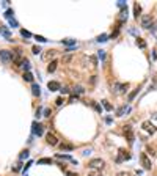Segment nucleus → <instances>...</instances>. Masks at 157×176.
Returning a JSON list of instances; mask_svg holds the SVG:
<instances>
[{"label": "nucleus", "mask_w": 157, "mask_h": 176, "mask_svg": "<svg viewBox=\"0 0 157 176\" xmlns=\"http://www.w3.org/2000/svg\"><path fill=\"white\" fill-rule=\"evenodd\" d=\"M104 165H105V162L102 160V159H93V160H90L88 167L90 168H94V170H102Z\"/></svg>", "instance_id": "obj_1"}, {"label": "nucleus", "mask_w": 157, "mask_h": 176, "mask_svg": "<svg viewBox=\"0 0 157 176\" xmlns=\"http://www.w3.org/2000/svg\"><path fill=\"white\" fill-rule=\"evenodd\" d=\"M140 160H142V165H143V168L145 170H151V160H149V157H148V154L146 152H142L140 154Z\"/></svg>", "instance_id": "obj_2"}, {"label": "nucleus", "mask_w": 157, "mask_h": 176, "mask_svg": "<svg viewBox=\"0 0 157 176\" xmlns=\"http://www.w3.org/2000/svg\"><path fill=\"white\" fill-rule=\"evenodd\" d=\"M46 140H47V143L51 145V146H57V145H58V138H57V135L52 134V132H47V134H46Z\"/></svg>", "instance_id": "obj_3"}, {"label": "nucleus", "mask_w": 157, "mask_h": 176, "mask_svg": "<svg viewBox=\"0 0 157 176\" xmlns=\"http://www.w3.org/2000/svg\"><path fill=\"white\" fill-rule=\"evenodd\" d=\"M142 127L145 129L146 132H149V134H154V132H156V126L152 124L151 121H143L142 123Z\"/></svg>", "instance_id": "obj_4"}, {"label": "nucleus", "mask_w": 157, "mask_h": 176, "mask_svg": "<svg viewBox=\"0 0 157 176\" xmlns=\"http://www.w3.org/2000/svg\"><path fill=\"white\" fill-rule=\"evenodd\" d=\"M0 58H2L3 63H9L13 60L11 52H9V51H0Z\"/></svg>", "instance_id": "obj_5"}, {"label": "nucleus", "mask_w": 157, "mask_h": 176, "mask_svg": "<svg viewBox=\"0 0 157 176\" xmlns=\"http://www.w3.org/2000/svg\"><path fill=\"white\" fill-rule=\"evenodd\" d=\"M127 159H131V152L126 151V149H119V156H118V159H116V162L127 160Z\"/></svg>", "instance_id": "obj_6"}, {"label": "nucleus", "mask_w": 157, "mask_h": 176, "mask_svg": "<svg viewBox=\"0 0 157 176\" xmlns=\"http://www.w3.org/2000/svg\"><path fill=\"white\" fill-rule=\"evenodd\" d=\"M151 22H152V18L149 14H146V16H142V27H145V28H148L149 25H151Z\"/></svg>", "instance_id": "obj_7"}, {"label": "nucleus", "mask_w": 157, "mask_h": 176, "mask_svg": "<svg viewBox=\"0 0 157 176\" xmlns=\"http://www.w3.org/2000/svg\"><path fill=\"white\" fill-rule=\"evenodd\" d=\"M129 88V84H115L116 93H126V90Z\"/></svg>", "instance_id": "obj_8"}, {"label": "nucleus", "mask_w": 157, "mask_h": 176, "mask_svg": "<svg viewBox=\"0 0 157 176\" xmlns=\"http://www.w3.org/2000/svg\"><path fill=\"white\" fill-rule=\"evenodd\" d=\"M47 88L51 90V91H58V90H60V84H58V82H55V80H52V82H49V84H47Z\"/></svg>", "instance_id": "obj_9"}, {"label": "nucleus", "mask_w": 157, "mask_h": 176, "mask_svg": "<svg viewBox=\"0 0 157 176\" xmlns=\"http://www.w3.org/2000/svg\"><path fill=\"white\" fill-rule=\"evenodd\" d=\"M33 134L36 135H42V126L38 123H33Z\"/></svg>", "instance_id": "obj_10"}, {"label": "nucleus", "mask_w": 157, "mask_h": 176, "mask_svg": "<svg viewBox=\"0 0 157 176\" xmlns=\"http://www.w3.org/2000/svg\"><path fill=\"white\" fill-rule=\"evenodd\" d=\"M53 57H55V51H47L46 54H42V60H46V61H49Z\"/></svg>", "instance_id": "obj_11"}, {"label": "nucleus", "mask_w": 157, "mask_h": 176, "mask_svg": "<svg viewBox=\"0 0 157 176\" xmlns=\"http://www.w3.org/2000/svg\"><path fill=\"white\" fill-rule=\"evenodd\" d=\"M57 65H58V61H57V60H52V61L49 63V66H47V71L49 72H53L57 69Z\"/></svg>", "instance_id": "obj_12"}, {"label": "nucleus", "mask_w": 157, "mask_h": 176, "mask_svg": "<svg viewBox=\"0 0 157 176\" xmlns=\"http://www.w3.org/2000/svg\"><path fill=\"white\" fill-rule=\"evenodd\" d=\"M133 13H135V19H138L140 13H142V6L138 3H133Z\"/></svg>", "instance_id": "obj_13"}, {"label": "nucleus", "mask_w": 157, "mask_h": 176, "mask_svg": "<svg viewBox=\"0 0 157 176\" xmlns=\"http://www.w3.org/2000/svg\"><path fill=\"white\" fill-rule=\"evenodd\" d=\"M88 176H102L101 170H94V168H90L88 170Z\"/></svg>", "instance_id": "obj_14"}, {"label": "nucleus", "mask_w": 157, "mask_h": 176, "mask_svg": "<svg viewBox=\"0 0 157 176\" xmlns=\"http://www.w3.org/2000/svg\"><path fill=\"white\" fill-rule=\"evenodd\" d=\"M60 148L66 149V151H72V149H74V145H71V143H61V145H60Z\"/></svg>", "instance_id": "obj_15"}, {"label": "nucleus", "mask_w": 157, "mask_h": 176, "mask_svg": "<svg viewBox=\"0 0 157 176\" xmlns=\"http://www.w3.org/2000/svg\"><path fill=\"white\" fill-rule=\"evenodd\" d=\"M0 33H2V35L3 36H5V38H11V35H9V32H8V30H6L5 27H3V25H0Z\"/></svg>", "instance_id": "obj_16"}, {"label": "nucleus", "mask_w": 157, "mask_h": 176, "mask_svg": "<svg viewBox=\"0 0 157 176\" xmlns=\"http://www.w3.org/2000/svg\"><path fill=\"white\" fill-rule=\"evenodd\" d=\"M126 19H127V8H123L121 9V16H119V21H126Z\"/></svg>", "instance_id": "obj_17"}, {"label": "nucleus", "mask_w": 157, "mask_h": 176, "mask_svg": "<svg viewBox=\"0 0 157 176\" xmlns=\"http://www.w3.org/2000/svg\"><path fill=\"white\" fill-rule=\"evenodd\" d=\"M24 80L25 82H33V74H32V72H24Z\"/></svg>", "instance_id": "obj_18"}, {"label": "nucleus", "mask_w": 157, "mask_h": 176, "mask_svg": "<svg viewBox=\"0 0 157 176\" xmlns=\"http://www.w3.org/2000/svg\"><path fill=\"white\" fill-rule=\"evenodd\" d=\"M137 46H138V47H142V49H145L146 47L145 39H143V38H137Z\"/></svg>", "instance_id": "obj_19"}, {"label": "nucleus", "mask_w": 157, "mask_h": 176, "mask_svg": "<svg viewBox=\"0 0 157 176\" xmlns=\"http://www.w3.org/2000/svg\"><path fill=\"white\" fill-rule=\"evenodd\" d=\"M32 93H33L35 96H39V93H41V91H39V87H38L36 84H33V85H32Z\"/></svg>", "instance_id": "obj_20"}, {"label": "nucleus", "mask_w": 157, "mask_h": 176, "mask_svg": "<svg viewBox=\"0 0 157 176\" xmlns=\"http://www.w3.org/2000/svg\"><path fill=\"white\" fill-rule=\"evenodd\" d=\"M137 93H138V88H137V90H133V91L131 93V94H129V98H127V101H129V102H132V101H133V98L137 96Z\"/></svg>", "instance_id": "obj_21"}, {"label": "nucleus", "mask_w": 157, "mask_h": 176, "mask_svg": "<svg viewBox=\"0 0 157 176\" xmlns=\"http://www.w3.org/2000/svg\"><path fill=\"white\" fill-rule=\"evenodd\" d=\"M102 104H104V109H105V110H112V104H110V102L108 101H102Z\"/></svg>", "instance_id": "obj_22"}, {"label": "nucleus", "mask_w": 157, "mask_h": 176, "mask_svg": "<svg viewBox=\"0 0 157 176\" xmlns=\"http://www.w3.org/2000/svg\"><path fill=\"white\" fill-rule=\"evenodd\" d=\"M63 44H66V46H74L75 41H74V39H63Z\"/></svg>", "instance_id": "obj_23"}, {"label": "nucleus", "mask_w": 157, "mask_h": 176, "mask_svg": "<svg viewBox=\"0 0 157 176\" xmlns=\"http://www.w3.org/2000/svg\"><path fill=\"white\" fill-rule=\"evenodd\" d=\"M71 60H72V55H65V57L61 58V61L63 63H71Z\"/></svg>", "instance_id": "obj_24"}, {"label": "nucleus", "mask_w": 157, "mask_h": 176, "mask_svg": "<svg viewBox=\"0 0 157 176\" xmlns=\"http://www.w3.org/2000/svg\"><path fill=\"white\" fill-rule=\"evenodd\" d=\"M22 68L25 69V72H28V68H30V65H28V61H27V58H24V61H22Z\"/></svg>", "instance_id": "obj_25"}, {"label": "nucleus", "mask_w": 157, "mask_h": 176, "mask_svg": "<svg viewBox=\"0 0 157 176\" xmlns=\"http://www.w3.org/2000/svg\"><path fill=\"white\" fill-rule=\"evenodd\" d=\"M21 168H22V164H21V162H18L16 165H13V171H19Z\"/></svg>", "instance_id": "obj_26"}, {"label": "nucleus", "mask_w": 157, "mask_h": 176, "mask_svg": "<svg viewBox=\"0 0 157 176\" xmlns=\"http://www.w3.org/2000/svg\"><path fill=\"white\" fill-rule=\"evenodd\" d=\"M21 35L24 36V38H30V36H32V33L27 32V30H21Z\"/></svg>", "instance_id": "obj_27"}, {"label": "nucleus", "mask_w": 157, "mask_h": 176, "mask_svg": "<svg viewBox=\"0 0 157 176\" xmlns=\"http://www.w3.org/2000/svg\"><path fill=\"white\" fill-rule=\"evenodd\" d=\"M38 164H52V159H39Z\"/></svg>", "instance_id": "obj_28"}, {"label": "nucleus", "mask_w": 157, "mask_h": 176, "mask_svg": "<svg viewBox=\"0 0 157 176\" xmlns=\"http://www.w3.org/2000/svg\"><path fill=\"white\" fill-rule=\"evenodd\" d=\"M107 38H108L107 35H99V36H98V41H99V42H104V41H107Z\"/></svg>", "instance_id": "obj_29"}, {"label": "nucleus", "mask_w": 157, "mask_h": 176, "mask_svg": "<svg viewBox=\"0 0 157 176\" xmlns=\"http://www.w3.org/2000/svg\"><path fill=\"white\" fill-rule=\"evenodd\" d=\"M126 110H127V109H126V107H121V109H118V112H116V115H118V117H123V113H124Z\"/></svg>", "instance_id": "obj_30"}, {"label": "nucleus", "mask_w": 157, "mask_h": 176, "mask_svg": "<svg viewBox=\"0 0 157 176\" xmlns=\"http://www.w3.org/2000/svg\"><path fill=\"white\" fill-rule=\"evenodd\" d=\"M32 51H33V54H36V55H38L39 52H41V49H39L38 46H33V49H32Z\"/></svg>", "instance_id": "obj_31"}, {"label": "nucleus", "mask_w": 157, "mask_h": 176, "mask_svg": "<svg viewBox=\"0 0 157 176\" xmlns=\"http://www.w3.org/2000/svg\"><path fill=\"white\" fill-rule=\"evenodd\" d=\"M35 38H36V39H38V41H39V42H46V41H47V39H46V38H44V36H38V35H36V36H35Z\"/></svg>", "instance_id": "obj_32"}, {"label": "nucleus", "mask_w": 157, "mask_h": 176, "mask_svg": "<svg viewBox=\"0 0 157 176\" xmlns=\"http://www.w3.org/2000/svg\"><path fill=\"white\" fill-rule=\"evenodd\" d=\"M11 16H13V11H11V9H8V11L5 13V18H8L9 21H11Z\"/></svg>", "instance_id": "obj_33"}, {"label": "nucleus", "mask_w": 157, "mask_h": 176, "mask_svg": "<svg viewBox=\"0 0 157 176\" xmlns=\"http://www.w3.org/2000/svg\"><path fill=\"white\" fill-rule=\"evenodd\" d=\"M90 61H91V65H93V66L98 65V60H96V57H90Z\"/></svg>", "instance_id": "obj_34"}, {"label": "nucleus", "mask_w": 157, "mask_h": 176, "mask_svg": "<svg viewBox=\"0 0 157 176\" xmlns=\"http://www.w3.org/2000/svg\"><path fill=\"white\" fill-rule=\"evenodd\" d=\"M27 157H28V151H27V149H25V151H22V154H21V159H27Z\"/></svg>", "instance_id": "obj_35"}, {"label": "nucleus", "mask_w": 157, "mask_h": 176, "mask_svg": "<svg viewBox=\"0 0 157 176\" xmlns=\"http://www.w3.org/2000/svg\"><path fill=\"white\" fill-rule=\"evenodd\" d=\"M57 157H60V159H71L69 156H66V154H57ZM72 160V159H71Z\"/></svg>", "instance_id": "obj_36"}, {"label": "nucleus", "mask_w": 157, "mask_h": 176, "mask_svg": "<svg viewBox=\"0 0 157 176\" xmlns=\"http://www.w3.org/2000/svg\"><path fill=\"white\" fill-rule=\"evenodd\" d=\"M118 176H132L129 171H121V173H118Z\"/></svg>", "instance_id": "obj_37"}, {"label": "nucleus", "mask_w": 157, "mask_h": 176, "mask_svg": "<svg viewBox=\"0 0 157 176\" xmlns=\"http://www.w3.org/2000/svg\"><path fill=\"white\" fill-rule=\"evenodd\" d=\"M55 102H57V105H61V104H63V102H65V101H63V98H58V99H57Z\"/></svg>", "instance_id": "obj_38"}, {"label": "nucleus", "mask_w": 157, "mask_h": 176, "mask_svg": "<svg viewBox=\"0 0 157 176\" xmlns=\"http://www.w3.org/2000/svg\"><path fill=\"white\" fill-rule=\"evenodd\" d=\"M44 117H51V110H49V109H46V110H44Z\"/></svg>", "instance_id": "obj_39"}, {"label": "nucleus", "mask_w": 157, "mask_h": 176, "mask_svg": "<svg viewBox=\"0 0 157 176\" xmlns=\"http://www.w3.org/2000/svg\"><path fill=\"white\" fill-rule=\"evenodd\" d=\"M9 24H11V25H14V27H18V22H16L14 19H11V21H9Z\"/></svg>", "instance_id": "obj_40"}, {"label": "nucleus", "mask_w": 157, "mask_h": 176, "mask_svg": "<svg viewBox=\"0 0 157 176\" xmlns=\"http://www.w3.org/2000/svg\"><path fill=\"white\" fill-rule=\"evenodd\" d=\"M98 55H99V57H101V58H104V57H105L104 51H99V54H98Z\"/></svg>", "instance_id": "obj_41"}, {"label": "nucleus", "mask_w": 157, "mask_h": 176, "mask_svg": "<svg viewBox=\"0 0 157 176\" xmlns=\"http://www.w3.org/2000/svg\"><path fill=\"white\" fill-rule=\"evenodd\" d=\"M93 107H94V109H96V110H98V112H101V107H99L98 104H93Z\"/></svg>", "instance_id": "obj_42"}, {"label": "nucleus", "mask_w": 157, "mask_h": 176, "mask_svg": "<svg viewBox=\"0 0 157 176\" xmlns=\"http://www.w3.org/2000/svg\"><path fill=\"white\" fill-rule=\"evenodd\" d=\"M75 91H77V93H83V88L82 87H77V88H75Z\"/></svg>", "instance_id": "obj_43"}]
</instances>
